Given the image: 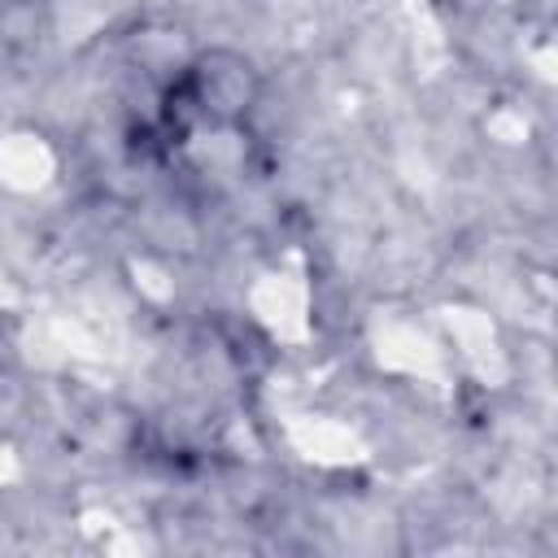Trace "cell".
Here are the masks:
<instances>
[{
  "instance_id": "obj_1",
  "label": "cell",
  "mask_w": 558,
  "mask_h": 558,
  "mask_svg": "<svg viewBox=\"0 0 558 558\" xmlns=\"http://www.w3.org/2000/svg\"><path fill=\"white\" fill-rule=\"evenodd\" d=\"M174 96H179V109L192 122L214 126V131H231V126H244L248 113L257 109L262 70H257V61L248 52L214 44V48H201L183 65Z\"/></svg>"
}]
</instances>
